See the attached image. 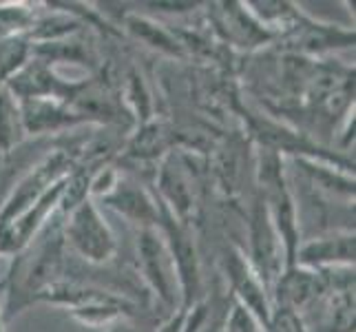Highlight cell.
Masks as SVG:
<instances>
[{"instance_id": "6da1fadb", "label": "cell", "mask_w": 356, "mask_h": 332, "mask_svg": "<svg viewBox=\"0 0 356 332\" xmlns=\"http://www.w3.org/2000/svg\"><path fill=\"white\" fill-rule=\"evenodd\" d=\"M35 301H51V303L67 306V308H71L73 317L89 326L111 324L120 317L131 315L133 308L124 297H118L113 292L73 284V281H65V279H58L51 286H47L35 297Z\"/></svg>"}, {"instance_id": "7a4b0ae2", "label": "cell", "mask_w": 356, "mask_h": 332, "mask_svg": "<svg viewBox=\"0 0 356 332\" xmlns=\"http://www.w3.org/2000/svg\"><path fill=\"white\" fill-rule=\"evenodd\" d=\"M65 235L63 224H54L47 230V235L35 244L33 253L20 257L14 270V294L22 299V306L35 301V297L54 281L60 279V268H63V251H65Z\"/></svg>"}, {"instance_id": "3957f363", "label": "cell", "mask_w": 356, "mask_h": 332, "mask_svg": "<svg viewBox=\"0 0 356 332\" xmlns=\"http://www.w3.org/2000/svg\"><path fill=\"white\" fill-rule=\"evenodd\" d=\"M63 235L71 248L91 264L108 262L118 248L111 226L89 195L67 211Z\"/></svg>"}, {"instance_id": "277c9868", "label": "cell", "mask_w": 356, "mask_h": 332, "mask_svg": "<svg viewBox=\"0 0 356 332\" xmlns=\"http://www.w3.org/2000/svg\"><path fill=\"white\" fill-rule=\"evenodd\" d=\"M73 164H76L73 162V155L67 151H56L51 155H47L42 162L35 164L29 173L16 184V189L11 191L7 202L0 208V226L7 224V221L14 219L16 215H20L24 208H29L33 202H38L58 182L67 180L73 171Z\"/></svg>"}, {"instance_id": "5b68a950", "label": "cell", "mask_w": 356, "mask_h": 332, "mask_svg": "<svg viewBox=\"0 0 356 332\" xmlns=\"http://www.w3.org/2000/svg\"><path fill=\"white\" fill-rule=\"evenodd\" d=\"M138 262L146 284L166 306H175L179 294L177 273L166 239L159 228H142L138 235Z\"/></svg>"}, {"instance_id": "8992f818", "label": "cell", "mask_w": 356, "mask_h": 332, "mask_svg": "<svg viewBox=\"0 0 356 332\" xmlns=\"http://www.w3.org/2000/svg\"><path fill=\"white\" fill-rule=\"evenodd\" d=\"M257 277L264 281L268 292H273L286 273V251L279 232L268 215L266 204L259 200L252 215V264Z\"/></svg>"}, {"instance_id": "52a82bcc", "label": "cell", "mask_w": 356, "mask_h": 332, "mask_svg": "<svg viewBox=\"0 0 356 332\" xmlns=\"http://www.w3.org/2000/svg\"><path fill=\"white\" fill-rule=\"evenodd\" d=\"M226 273L232 284V290L239 297V303L248 310L259 326H273V308H270L268 290L264 281L257 277L250 262L243 260L239 251H230L226 255Z\"/></svg>"}, {"instance_id": "ba28073f", "label": "cell", "mask_w": 356, "mask_h": 332, "mask_svg": "<svg viewBox=\"0 0 356 332\" xmlns=\"http://www.w3.org/2000/svg\"><path fill=\"white\" fill-rule=\"evenodd\" d=\"M102 200L111 206L113 211L131 219L133 224H138L140 230L142 228H159V224H162V215H164L162 204H157L149 193L133 182L118 180L113 191Z\"/></svg>"}, {"instance_id": "9c48e42d", "label": "cell", "mask_w": 356, "mask_h": 332, "mask_svg": "<svg viewBox=\"0 0 356 332\" xmlns=\"http://www.w3.org/2000/svg\"><path fill=\"white\" fill-rule=\"evenodd\" d=\"M294 266L310 270H330V268H352L354 266V232L318 237L297 248ZM292 266V268H294Z\"/></svg>"}, {"instance_id": "30bf717a", "label": "cell", "mask_w": 356, "mask_h": 332, "mask_svg": "<svg viewBox=\"0 0 356 332\" xmlns=\"http://www.w3.org/2000/svg\"><path fill=\"white\" fill-rule=\"evenodd\" d=\"M24 120L20 100L5 84H0V151L9 153L24 138Z\"/></svg>"}, {"instance_id": "8fae6325", "label": "cell", "mask_w": 356, "mask_h": 332, "mask_svg": "<svg viewBox=\"0 0 356 332\" xmlns=\"http://www.w3.org/2000/svg\"><path fill=\"white\" fill-rule=\"evenodd\" d=\"M35 24L33 11L22 3L0 5V42L18 40L22 31L31 29Z\"/></svg>"}, {"instance_id": "7c38bea8", "label": "cell", "mask_w": 356, "mask_h": 332, "mask_svg": "<svg viewBox=\"0 0 356 332\" xmlns=\"http://www.w3.org/2000/svg\"><path fill=\"white\" fill-rule=\"evenodd\" d=\"M127 27H129L131 31L138 33L140 38H142L144 42H149L151 47H159L162 52H168V54H173V56H181V47H179V42H177L170 33H166L164 29H159L157 24H153V22H149V20H144V18H129Z\"/></svg>"}, {"instance_id": "4fadbf2b", "label": "cell", "mask_w": 356, "mask_h": 332, "mask_svg": "<svg viewBox=\"0 0 356 332\" xmlns=\"http://www.w3.org/2000/svg\"><path fill=\"white\" fill-rule=\"evenodd\" d=\"M108 332H135L133 328H129V326H115V328H111Z\"/></svg>"}, {"instance_id": "5bb4252c", "label": "cell", "mask_w": 356, "mask_h": 332, "mask_svg": "<svg viewBox=\"0 0 356 332\" xmlns=\"http://www.w3.org/2000/svg\"><path fill=\"white\" fill-rule=\"evenodd\" d=\"M0 332H3V322H0Z\"/></svg>"}, {"instance_id": "9a60e30c", "label": "cell", "mask_w": 356, "mask_h": 332, "mask_svg": "<svg viewBox=\"0 0 356 332\" xmlns=\"http://www.w3.org/2000/svg\"><path fill=\"white\" fill-rule=\"evenodd\" d=\"M224 332H228V330H226V328H224Z\"/></svg>"}]
</instances>
